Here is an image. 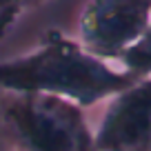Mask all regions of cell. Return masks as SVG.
I'll use <instances>...</instances> for the list:
<instances>
[{
	"label": "cell",
	"instance_id": "cell-1",
	"mask_svg": "<svg viewBox=\"0 0 151 151\" xmlns=\"http://www.w3.org/2000/svg\"><path fill=\"white\" fill-rule=\"evenodd\" d=\"M131 82L133 73H118L85 47L58 36L38 51L0 65V87L71 98L82 104H91L113 91H124Z\"/></svg>",
	"mask_w": 151,
	"mask_h": 151
},
{
	"label": "cell",
	"instance_id": "cell-2",
	"mask_svg": "<svg viewBox=\"0 0 151 151\" xmlns=\"http://www.w3.org/2000/svg\"><path fill=\"white\" fill-rule=\"evenodd\" d=\"M7 120L31 151H93L78 107L47 93H24L7 107Z\"/></svg>",
	"mask_w": 151,
	"mask_h": 151
},
{
	"label": "cell",
	"instance_id": "cell-3",
	"mask_svg": "<svg viewBox=\"0 0 151 151\" xmlns=\"http://www.w3.org/2000/svg\"><path fill=\"white\" fill-rule=\"evenodd\" d=\"M151 22V0H89L78 18L82 47L93 56H124Z\"/></svg>",
	"mask_w": 151,
	"mask_h": 151
},
{
	"label": "cell",
	"instance_id": "cell-4",
	"mask_svg": "<svg viewBox=\"0 0 151 151\" xmlns=\"http://www.w3.org/2000/svg\"><path fill=\"white\" fill-rule=\"evenodd\" d=\"M98 151H151V80L118 96L96 138Z\"/></svg>",
	"mask_w": 151,
	"mask_h": 151
},
{
	"label": "cell",
	"instance_id": "cell-5",
	"mask_svg": "<svg viewBox=\"0 0 151 151\" xmlns=\"http://www.w3.org/2000/svg\"><path fill=\"white\" fill-rule=\"evenodd\" d=\"M122 60H124V65L129 67L131 73L151 71V22H149V27H147L145 36H142L129 51H124Z\"/></svg>",
	"mask_w": 151,
	"mask_h": 151
},
{
	"label": "cell",
	"instance_id": "cell-6",
	"mask_svg": "<svg viewBox=\"0 0 151 151\" xmlns=\"http://www.w3.org/2000/svg\"><path fill=\"white\" fill-rule=\"evenodd\" d=\"M42 0H0V36L18 20V16L22 11H27L29 7L38 5Z\"/></svg>",
	"mask_w": 151,
	"mask_h": 151
}]
</instances>
